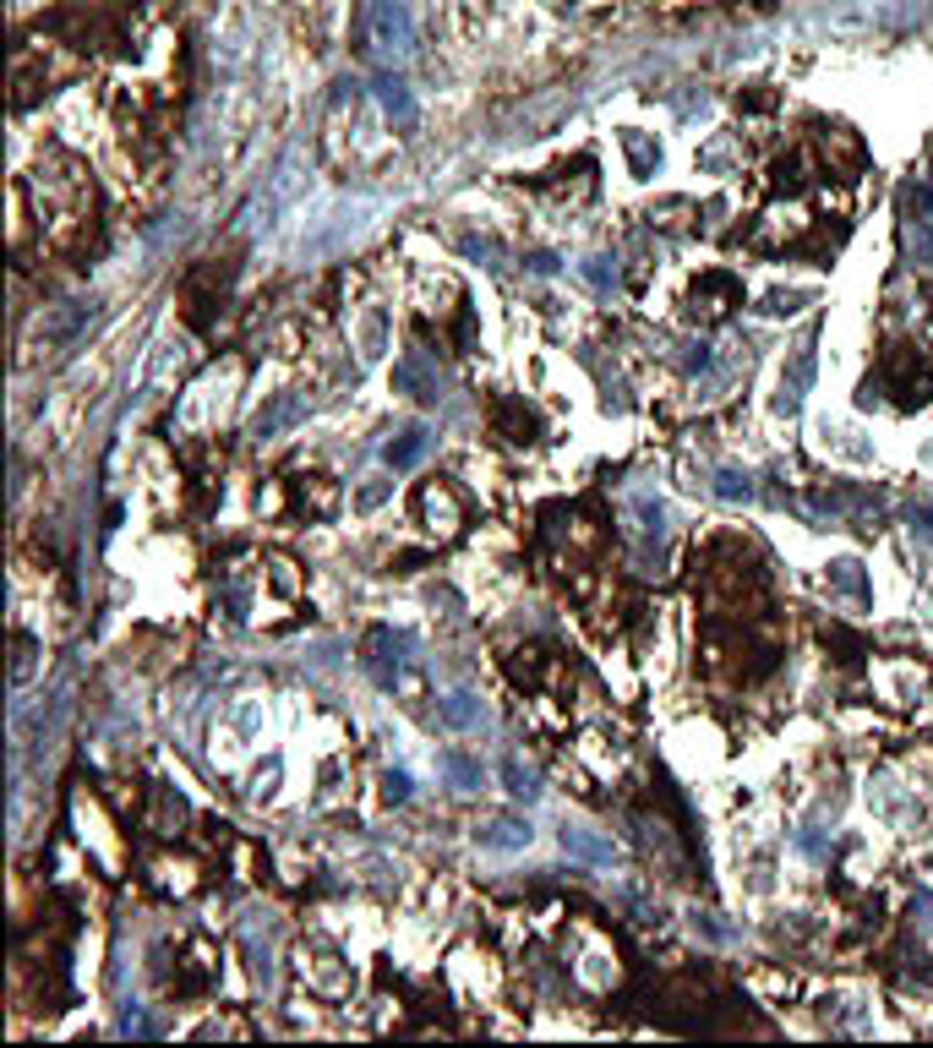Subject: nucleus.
I'll return each instance as SVG.
<instances>
[{
	"instance_id": "nucleus-3",
	"label": "nucleus",
	"mask_w": 933,
	"mask_h": 1048,
	"mask_svg": "<svg viewBox=\"0 0 933 1048\" xmlns=\"http://www.w3.org/2000/svg\"><path fill=\"white\" fill-rule=\"evenodd\" d=\"M404 650H409L404 633H393V628H366V639H360V666H366L382 688H393L398 671H404Z\"/></svg>"
},
{
	"instance_id": "nucleus-17",
	"label": "nucleus",
	"mask_w": 933,
	"mask_h": 1048,
	"mask_svg": "<svg viewBox=\"0 0 933 1048\" xmlns=\"http://www.w3.org/2000/svg\"><path fill=\"white\" fill-rule=\"evenodd\" d=\"M420 454H426V427H409V432H398V437L388 443L382 459H388V470H409Z\"/></svg>"
},
{
	"instance_id": "nucleus-10",
	"label": "nucleus",
	"mask_w": 933,
	"mask_h": 1048,
	"mask_svg": "<svg viewBox=\"0 0 933 1048\" xmlns=\"http://www.w3.org/2000/svg\"><path fill=\"white\" fill-rule=\"evenodd\" d=\"M552 666H557V655H552L547 644H519V650L508 655V677L525 682V688H547Z\"/></svg>"
},
{
	"instance_id": "nucleus-9",
	"label": "nucleus",
	"mask_w": 933,
	"mask_h": 1048,
	"mask_svg": "<svg viewBox=\"0 0 933 1048\" xmlns=\"http://www.w3.org/2000/svg\"><path fill=\"white\" fill-rule=\"evenodd\" d=\"M563 852L579 858V863H590V868H612V863H617V847H612L606 836L585 830V825H563Z\"/></svg>"
},
{
	"instance_id": "nucleus-16",
	"label": "nucleus",
	"mask_w": 933,
	"mask_h": 1048,
	"mask_svg": "<svg viewBox=\"0 0 933 1048\" xmlns=\"http://www.w3.org/2000/svg\"><path fill=\"white\" fill-rule=\"evenodd\" d=\"M83 322H94V300H88V306H66V311H50V317L39 322V333H45V344H61V338H72Z\"/></svg>"
},
{
	"instance_id": "nucleus-14",
	"label": "nucleus",
	"mask_w": 933,
	"mask_h": 1048,
	"mask_svg": "<svg viewBox=\"0 0 933 1048\" xmlns=\"http://www.w3.org/2000/svg\"><path fill=\"white\" fill-rule=\"evenodd\" d=\"M290 492H295V503H300L306 514H317V519H322V514H333V497H339L328 476H295V481H290Z\"/></svg>"
},
{
	"instance_id": "nucleus-8",
	"label": "nucleus",
	"mask_w": 933,
	"mask_h": 1048,
	"mask_svg": "<svg viewBox=\"0 0 933 1048\" xmlns=\"http://www.w3.org/2000/svg\"><path fill=\"white\" fill-rule=\"evenodd\" d=\"M306 410H311V405H306V394H273V399H268V410H257L251 437H262V443H268V437L290 432L295 421H306Z\"/></svg>"
},
{
	"instance_id": "nucleus-4",
	"label": "nucleus",
	"mask_w": 933,
	"mask_h": 1048,
	"mask_svg": "<svg viewBox=\"0 0 933 1048\" xmlns=\"http://www.w3.org/2000/svg\"><path fill=\"white\" fill-rule=\"evenodd\" d=\"M813 372H819V349L813 344L791 349V361L781 367V389H775V416H797L802 410V394L813 389Z\"/></svg>"
},
{
	"instance_id": "nucleus-27",
	"label": "nucleus",
	"mask_w": 933,
	"mask_h": 1048,
	"mask_svg": "<svg viewBox=\"0 0 933 1048\" xmlns=\"http://www.w3.org/2000/svg\"><path fill=\"white\" fill-rule=\"evenodd\" d=\"M28 666H34V639H28V633H17V661H12V677H28Z\"/></svg>"
},
{
	"instance_id": "nucleus-29",
	"label": "nucleus",
	"mask_w": 933,
	"mask_h": 1048,
	"mask_svg": "<svg viewBox=\"0 0 933 1048\" xmlns=\"http://www.w3.org/2000/svg\"><path fill=\"white\" fill-rule=\"evenodd\" d=\"M911 535L933 541V514H928V508H911Z\"/></svg>"
},
{
	"instance_id": "nucleus-25",
	"label": "nucleus",
	"mask_w": 933,
	"mask_h": 1048,
	"mask_svg": "<svg viewBox=\"0 0 933 1048\" xmlns=\"http://www.w3.org/2000/svg\"><path fill=\"white\" fill-rule=\"evenodd\" d=\"M382 798H388V803H409V776H404V770H388V776H382Z\"/></svg>"
},
{
	"instance_id": "nucleus-22",
	"label": "nucleus",
	"mask_w": 933,
	"mask_h": 1048,
	"mask_svg": "<svg viewBox=\"0 0 933 1048\" xmlns=\"http://www.w3.org/2000/svg\"><path fill=\"white\" fill-rule=\"evenodd\" d=\"M802 300H808L802 289H775V295H764V306H759V311H764V317H797V311H802Z\"/></svg>"
},
{
	"instance_id": "nucleus-28",
	"label": "nucleus",
	"mask_w": 933,
	"mask_h": 1048,
	"mask_svg": "<svg viewBox=\"0 0 933 1048\" xmlns=\"http://www.w3.org/2000/svg\"><path fill=\"white\" fill-rule=\"evenodd\" d=\"M525 268H530V273H557V257H552V251H530Z\"/></svg>"
},
{
	"instance_id": "nucleus-6",
	"label": "nucleus",
	"mask_w": 933,
	"mask_h": 1048,
	"mask_svg": "<svg viewBox=\"0 0 933 1048\" xmlns=\"http://www.w3.org/2000/svg\"><path fill=\"white\" fill-rule=\"evenodd\" d=\"M393 389L409 394V399H420V405H437V399H442V378H437V367L420 356V349H409V356L393 367Z\"/></svg>"
},
{
	"instance_id": "nucleus-2",
	"label": "nucleus",
	"mask_w": 933,
	"mask_h": 1048,
	"mask_svg": "<svg viewBox=\"0 0 933 1048\" xmlns=\"http://www.w3.org/2000/svg\"><path fill=\"white\" fill-rule=\"evenodd\" d=\"M415 519L431 530V535H458V525H464V497L453 492V481L447 476H437V481H420V492H415Z\"/></svg>"
},
{
	"instance_id": "nucleus-13",
	"label": "nucleus",
	"mask_w": 933,
	"mask_h": 1048,
	"mask_svg": "<svg viewBox=\"0 0 933 1048\" xmlns=\"http://www.w3.org/2000/svg\"><path fill=\"white\" fill-rule=\"evenodd\" d=\"M530 825L525 819H492L487 830H476V841L487 847V852H519V847H530Z\"/></svg>"
},
{
	"instance_id": "nucleus-7",
	"label": "nucleus",
	"mask_w": 933,
	"mask_h": 1048,
	"mask_svg": "<svg viewBox=\"0 0 933 1048\" xmlns=\"http://www.w3.org/2000/svg\"><path fill=\"white\" fill-rule=\"evenodd\" d=\"M732 306H742V279L737 273H699V284H693V311H704V317H726Z\"/></svg>"
},
{
	"instance_id": "nucleus-12",
	"label": "nucleus",
	"mask_w": 933,
	"mask_h": 1048,
	"mask_svg": "<svg viewBox=\"0 0 933 1048\" xmlns=\"http://www.w3.org/2000/svg\"><path fill=\"white\" fill-rule=\"evenodd\" d=\"M437 716L453 727V732H476L481 722H487V705L476 693H447V699H437Z\"/></svg>"
},
{
	"instance_id": "nucleus-15",
	"label": "nucleus",
	"mask_w": 933,
	"mask_h": 1048,
	"mask_svg": "<svg viewBox=\"0 0 933 1048\" xmlns=\"http://www.w3.org/2000/svg\"><path fill=\"white\" fill-rule=\"evenodd\" d=\"M377 45H388V50H404L409 45V23H404V12H398V0H377Z\"/></svg>"
},
{
	"instance_id": "nucleus-19",
	"label": "nucleus",
	"mask_w": 933,
	"mask_h": 1048,
	"mask_svg": "<svg viewBox=\"0 0 933 1048\" xmlns=\"http://www.w3.org/2000/svg\"><path fill=\"white\" fill-rule=\"evenodd\" d=\"M437 765H442V776H447L458 792H481V765H476V760H464V754H442Z\"/></svg>"
},
{
	"instance_id": "nucleus-24",
	"label": "nucleus",
	"mask_w": 933,
	"mask_h": 1048,
	"mask_svg": "<svg viewBox=\"0 0 933 1048\" xmlns=\"http://www.w3.org/2000/svg\"><path fill=\"white\" fill-rule=\"evenodd\" d=\"M585 279H590V284H596V289H601V295H606V289H612V284H617V273H612V268H606V257H590V262H585Z\"/></svg>"
},
{
	"instance_id": "nucleus-1",
	"label": "nucleus",
	"mask_w": 933,
	"mask_h": 1048,
	"mask_svg": "<svg viewBox=\"0 0 933 1048\" xmlns=\"http://www.w3.org/2000/svg\"><path fill=\"white\" fill-rule=\"evenodd\" d=\"M895 399L900 410H917V405H928L933 399V356H922L917 344H889L884 356H879V367L868 372V383H862V405H879V399Z\"/></svg>"
},
{
	"instance_id": "nucleus-30",
	"label": "nucleus",
	"mask_w": 933,
	"mask_h": 1048,
	"mask_svg": "<svg viewBox=\"0 0 933 1048\" xmlns=\"http://www.w3.org/2000/svg\"><path fill=\"white\" fill-rule=\"evenodd\" d=\"M382 497H388V486H366V492H360V508H377Z\"/></svg>"
},
{
	"instance_id": "nucleus-5",
	"label": "nucleus",
	"mask_w": 933,
	"mask_h": 1048,
	"mask_svg": "<svg viewBox=\"0 0 933 1048\" xmlns=\"http://www.w3.org/2000/svg\"><path fill=\"white\" fill-rule=\"evenodd\" d=\"M492 432H498L503 443H514V448H530V443H541V416H536L525 399L503 394V399L492 405Z\"/></svg>"
},
{
	"instance_id": "nucleus-20",
	"label": "nucleus",
	"mask_w": 933,
	"mask_h": 1048,
	"mask_svg": "<svg viewBox=\"0 0 933 1048\" xmlns=\"http://www.w3.org/2000/svg\"><path fill=\"white\" fill-rule=\"evenodd\" d=\"M623 148H628V159H634V170H639V175H650V170L661 164V148H655V143H644L639 132H623Z\"/></svg>"
},
{
	"instance_id": "nucleus-11",
	"label": "nucleus",
	"mask_w": 933,
	"mask_h": 1048,
	"mask_svg": "<svg viewBox=\"0 0 933 1048\" xmlns=\"http://www.w3.org/2000/svg\"><path fill=\"white\" fill-rule=\"evenodd\" d=\"M824 579H830V590H835V595H846V601H857V606H868V601H873V584H868V574H862V563H857V557H835Z\"/></svg>"
},
{
	"instance_id": "nucleus-23",
	"label": "nucleus",
	"mask_w": 933,
	"mask_h": 1048,
	"mask_svg": "<svg viewBox=\"0 0 933 1048\" xmlns=\"http://www.w3.org/2000/svg\"><path fill=\"white\" fill-rule=\"evenodd\" d=\"M290 568H295V563H290V557H273V563H268V579H273V584H279V590H284V595H295V590H300V579H295V574H290Z\"/></svg>"
},
{
	"instance_id": "nucleus-26",
	"label": "nucleus",
	"mask_w": 933,
	"mask_h": 1048,
	"mask_svg": "<svg viewBox=\"0 0 933 1048\" xmlns=\"http://www.w3.org/2000/svg\"><path fill=\"white\" fill-rule=\"evenodd\" d=\"M382 344H388V322H382V317H371V322H366V361H377V356H382Z\"/></svg>"
},
{
	"instance_id": "nucleus-21",
	"label": "nucleus",
	"mask_w": 933,
	"mask_h": 1048,
	"mask_svg": "<svg viewBox=\"0 0 933 1048\" xmlns=\"http://www.w3.org/2000/svg\"><path fill=\"white\" fill-rule=\"evenodd\" d=\"M715 497H721V503H748V497H753V481H748L742 470H721V476H715Z\"/></svg>"
},
{
	"instance_id": "nucleus-18",
	"label": "nucleus",
	"mask_w": 933,
	"mask_h": 1048,
	"mask_svg": "<svg viewBox=\"0 0 933 1048\" xmlns=\"http://www.w3.org/2000/svg\"><path fill=\"white\" fill-rule=\"evenodd\" d=\"M498 776H503V787H508L514 798H525V803H530V798H541V776H536L530 765H519V760H503V765H498Z\"/></svg>"
}]
</instances>
